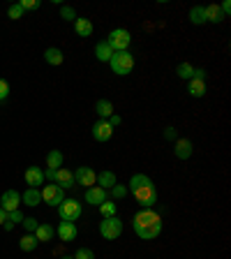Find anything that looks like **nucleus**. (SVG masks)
<instances>
[{
	"instance_id": "nucleus-1",
	"label": "nucleus",
	"mask_w": 231,
	"mask_h": 259,
	"mask_svg": "<svg viewBox=\"0 0 231 259\" xmlns=\"http://www.w3.org/2000/svg\"><path fill=\"white\" fill-rule=\"evenodd\" d=\"M132 229H134V234L139 238H144V241H153V238H157L162 234V218L157 215L153 208H144L134 215V220H132Z\"/></svg>"
},
{
	"instance_id": "nucleus-2",
	"label": "nucleus",
	"mask_w": 231,
	"mask_h": 259,
	"mask_svg": "<svg viewBox=\"0 0 231 259\" xmlns=\"http://www.w3.org/2000/svg\"><path fill=\"white\" fill-rule=\"evenodd\" d=\"M109 65H111L113 74L125 76L132 72V67H134V56L129 54V51H116V54L111 56V60H109Z\"/></svg>"
},
{
	"instance_id": "nucleus-3",
	"label": "nucleus",
	"mask_w": 231,
	"mask_h": 259,
	"mask_svg": "<svg viewBox=\"0 0 231 259\" xmlns=\"http://www.w3.org/2000/svg\"><path fill=\"white\" fill-rule=\"evenodd\" d=\"M100 234H102L107 241H116V238L123 234V220L118 215H111V218H104L100 222Z\"/></svg>"
},
{
	"instance_id": "nucleus-4",
	"label": "nucleus",
	"mask_w": 231,
	"mask_h": 259,
	"mask_svg": "<svg viewBox=\"0 0 231 259\" xmlns=\"http://www.w3.org/2000/svg\"><path fill=\"white\" fill-rule=\"evenodd\" d=\"M129 42H132V35L125 28H116V30L109 32V37H107V44L113 51H127Z\"/></svg>"
},
{
	"instance_id": "nucleus-5",
	"label": "nucleus",
	"mask_w": 231,
	"mask_h": 259,
	"mask_svg": "<svg viewBox=\"0 0 231 259\" xmlns=\"http://www.w3.org/2000/svg\"><path fill=\"white\" fill-rule=\"evenodd\" d=\"M58 215L63 222H74L81 218V204L76 199H63L58 206Z\"/></svg>"
},
{
	"instance_id": "nucleus-6",
	"label": "nucleus",
	"mask_w": 231,
	"mask_h": 259,
	"mask_svg": "<svg viewBox=\"0 0 231 259\" xmlns=\"http://www.w3.org/2000/svg\"><path fill=\"white\" fill-rule=\"evenodd\" d=\"M134 199L139 201L144 208H153V206L157 204V188L155 185H144V188H139V190H134Z\"/></svg>"
},
{
	"instance_id": "nucleus-7",
	"label": "nucleus",
	"mask_w": 231,
	"mask_h": 259,
	"mask_svg": "<svg viewBox=\"0 0 231 259\" xmlns=\"http://www.w3.org/2000/svg\"><path fill=\"white\" fill-rule=\"evenodd\" d=\"M39 192H42V201L49 206H60V201L65 199V190L58 188L56 183L44 185V190H39Z\"/></svg>"
},
{
	"instance_id": "nucleus-8",
	"label": "nucleus",
	"mask_w": 231,
	"mask_h": 259,
	"mask_svg": "<svg viewBox=\"0 0 231 259\" xmlns=\"http://www.w3.org/2000/svg\"><path fill=\"white\" fill-rule=\"evenodd\" d=\"M19 206H21V194L16 192V190H7V192H3V197H0V208L5 210V213L19 210Z\"/></svg>"
},
{
	"instance_id": "nucleus-9",
	"label": "nucleus",
	"mask_w": 231,
	"mask_h": 259,
	"mask_svg": "<svg viewBox=\"0 0 231 259\" xmlns=\"http://www.w3.org/2000/svg\"><path fill=\"white\" fill-rule=\"evenodd\" d=\"M90 132H93V139H95V141H102V144L113 137V127L107 123V120H97V123L93 125Z\"/></svg>"
},
{
	"instance_id": "nucleus-10",
	"label": "nucleus",
	"mask_w": 231,
	"mask_h": 259,
	"mask_svg": "<svg viewBox=\"0 0 231 259\" xmlns=\"http://www.w3.org/2000/svg\"><path fill=\"white\" fill-rule=\"evenodd\" d=\"M74 181L79 185H86V188H93V185L97 183V174L93 171L90 167H79L74 171Z\"/></svg>"
},
{
	"instance_id": "nucleus-11",
	"label": "nucleus",
	"mask_w": 231,
	"mask_h": 259,
	"mask_svg": "<svg viewBox=\"0 0 231 259\" xmlns=\"http://www.w3.org/2000/svg\"><path fill=\"white\" fill-rule=\"evenodd\" d=\"M56 234H58V238L63 243H72L76 236H79V229H76L74 222H60L58 229H56Z\"/></svg>"
},
{
	"instance_id": "nucleus-12",
	"label": "nucleus",
	"mask_w": 231,
	"mask_h": 259,
	"mask_svg": "<svg viewBox=\"0 0 231 259\" xmlns=\"http://www.w3.org/2000/svg\"><path fill=\"white\" fill-rule=\"evenodd\" d=\"M54 183L58 185V188H63V190L72 188V185L76 183V181H74V171H70V169H65V167L56 169V178H54Z\"/></svg>"
},
{
	"instance_id": "nucleus-13",
	"label": "nucleus",
	"mask_w": 231,
	"mask_h": 259,
	"mask_svg": "<svg viewBox=\"0 0 231 259\" xmlns=\"http://www.w3.org/2000/svg\"><path fill=\"white\" fill-rule=\"evenodd\" d=\"M107 201V190L97 188V185H93V188H86V204L88 206H100Z\"/></svg>"
},
{
	"instance_id": "nucleus-14",
	"label": "nucleus",
	"mask_w": 231,
	"mask_h": 259,
	"mask_svg": "<svg viewBox=\"0 0 231 259\" xmlns=\"http://www.w3.org/2000/svg\"><path fill=\"white\" fill-rule=\"evenodd\" d=\"M194 153V146L190 139H176V148H173V155L178 157V160H190Z\"/></svg>"
},
{
	"instance_id": "nucleus-15",
	"label": "nucleus",
	"mask_w": 231,
	"mask_h": 259,
	"mask_svg": "<svg viewBox=\"0 0 231 259\" xmlns=\"http://www.w3.org/2000/svg\"><path fill=\"white\" fill-rule=\"evenodd\" d=\"M21 204L23 206H30V208L39 206V204H42V192H39L37 188H28L26 192L21 194Z\"/></svg>"
},
{
	"instance_id": "nucleus-16",
	"label": "nucleus",
	"mask_w": 231,
	"mask_h": 259,
	"mask_svg": "<svg viewBox=\"0 0 231 259\" xmlns=\"http://www.w3.org/2000/svg\"><path fill=\"white\" fill-rule=\"evenodd\" d=\"M26 183L30 188H37V185L44 183V171L39 167H28L26 169Z\"/></svg>"
},
{
	"instance_id": "nucleus-17",
	"label": "nucleus",
	"mask_w": 231,
	"mask_h": 259,
	"mask_svg": "<svg viewBox=\"0 0 231 259\" xmlns=\"http://www.w3.org/2000/svg\"><path fill=\"white\" fill-rule=\"evenodd\" d=\"M113 54H116V51H113V49L107 44V39H104V42H97V47H95V58L100 60V63H109Z\"/></svg>"
},
{
	"instance_id": "nucleus-18",
	"label": "nucleus",
	"mask_w": 231,
	"mask_h": 259,
	"mask_svg": "<svg viewBox=\"0 0 231 259\" xmlns=\"http://www.w3.org/2000/svg\"><path fill=\"white\" fill-rule=\"evenodd\" d=\"M116 183H118V181H116V174L113 171H100L97 174V188L111 190Z\"/></svg>"
},
{
	"instance_id": "nucleus-19",
	"label": "nucleus",
	"mask_w": 231,
	"mask_h": 259,
	"mask_svg": "<svg viewBox=\"0 0 231 259\" xmlns=\"http://www.w3.org/2000/svg\"><path fill=\"white\" fill-rule=\"evenodd\" d=\"M54 236H56V229H54V227H51V225H42V222H39V227L35 229V238H37L39 243H49Z\"/></svg>"
},
{
	"instance_id": "nucleus-20",
	"label": "nucleus",
	"mask_w": 231,
	"mask_h": 259,
	"mask_svg": "<svg viewBox=\"0 0 231 259\" xmlns=\"http://www.w3.org/2000/svg\"><path fill=\"white\" fill-rule=\"evenodd\" d=\"M74 30L79 37H90L93 35V23L90 19H76L74 21Z\"/></svg>"
},
{
	"instance_id": "nucleus-21",
	"label": "nucleus",
	"mask_w": 231,
	"mask_h": 259,
	"mask_svg": "<svg viewBox=\"0 0 231 259\" xmlns=\"http://www.w3.org/2000/svg\"><path fill=\"white\" fill-rule=\"evenodd\" d=\"M44 60H47L49 65H63L65 56H63V51H60V49L51 47V49H47V51H44Z\"/></svg>"
},
{
	"instance_id": "nucleus-22",
	"label": "nucleus",
	"mask_w": 231,
	"mask_h": 259,
	"mask_svg": "<svg viewBox=\"0 0 231 259\" xmlns=\"http://www.w3.org/2000/svg\"><path fill=\"white\" fill-rule=\"evenodd\" d=\"M95 111H97V116H100V120H107L113 113V104L109 102V100H97Z\"/></svg>"
},
{
	"instance_id": "nucleus-23",
	"label": "nucleus",
	"mask_w": 231,
	"mask_h": 259,
	"mask_svg": "<svg viewBox=\"0 0 231 259\" xmlns=\"http://www.w3.org/2000/svg\"><path fill=\"white\" fill-rule=\"evenodd\" d=\"M23 222V213L21 210H12V213H7V220H5V225H3V229L5 232H12L16 225H21Z\"/></svg>"
},
{
	"instance_id": "nucleus-24",
	"label": "nucleus",
	"mask_w": 231,
	"mask_h": 259,
	"mask_svg": "<svg viewBox=\"0 0 231 259\" xmlns=\"http://www.w3.org/2000/svg\"><path fill=\"white\" fill-rule=\"evenodd\" d=\"M222 19H224V14H222L220 5H208L206 7V23H220Z\"/></svg>"
},
{
	"instance_id": "nucleus-25",
	"label": "nucleus",
	"mask_w": 231,
	"mask_h": 259,
	"mask_svg": "<svg viewBox=\"0 0 231 259\" xmlns=\"http://www.w3.org/2000/svg\"><path fill=\"white\" fill-rule=\"evenodd\" d=\"M190 21H192L194 26H204L206 23V7H201V5L192 7V10H190Z\"/></svg>"
},
{
	"instance_id": "nucleus-26",
	"label": "nucleus",
	"mask_w": 231,
	"mask_h": 259,
	"mask_svg": "<svg viewBox=\"0 0 231 259\" xmlns=\"http://www.w3.org/2000/svg\"><path fill=\"white\" fill-rule=\"evenodd\" d=\"M188 93L192 97H204L206 95V83H204V81H199V79H190Z\"/></svg>"
},
{
	"instance_id": "nucleus-27",
	"label": "nucleus",
	"mask_w": 231,
	"mask_h": 259,
	"mask_svg": "<svg viewBox=\"0 0 231 259\" xmlns=\"http://www.w3.org/2000/svg\"><path fill=\"white\" fill-rule=\"evenodd\" d=\"M37 245H39V241L35 238V234H26V236L19 241V248H21L23 252H32V250L37 248Z\"/></svg>"
},
{
	"instance_id": "nucleus-28",
	"label": "nucleus",
	"mask_w": 231,
	"mask_h": 259,
	"mask_svg": "<svg viewBox=\"0 0 231 259\" xmlns=\"http://www.w3.org/2000/svg\"><path fill=\"white\" fill-rule=\"evenodd\" d=\"M60 167H63V153L60 151H49L47 169H60Z\"/></svg>"
},
{
	"instance_id": "nucleus-29",
	"label": "nucleus",
	"mask_w": 231,
	"mask_h": 259,
	"mask_svg": "<svg viewBox=\"0 0 231 259\" xmlns=\"http://www.w3.org/2000/svg\"><path fill=\"white\" fill-rule=\"evenodd\" d=\"M97 208H100V213H102L104 218H111V215H116V213H118V206L113 204V201H104V204H100L97 206Z\"/></svg>"
},
{
	"instance_id": "nucleus-30",
	"label": "nucleus",
	"mask_w": 231,
	"mask_h": 259,
	"mask_svg": "<svg viewBox=\"0 0 231 259\" xmlns=\"http://www.w3.org/2000/svg\"><path fill=\"white\" fill-rule=\"evenodd\" d=\"M176 72H178V76H180V79H192V76H194V67L190 63H180Z\"/></svg>"
},
{
	"instance_id": "nucleus-31",
	"label": "nucleus",
	"mask_w": 231,
	"mask_h": 259,
	"mask_svg": "<svg viewBox=\"0 0 231 259\" xmlns=\"http://www.w3.org/2000/svg\"><path fill=\"white\" fill-rule=\"evenodd\" d=\"M125 194H127V185H118V183H116L111 188V197H113V199H123Z\"/></svg>"
},
{
	"instance_id": "nucleus-32",
	"label": "nucleus",
	"mask_w": 231,
	"mask_h": 259,
	"mask_svg": "<svg viewBox=\"0 0 231 259\" xmlns=\"http://www.w3.org/2000/svg\"><path fill=\"white\" fill-rule=\"evenodd\" d=\"M23 227H26V232L28 234H35V229H37L39 227V222L35 220V218H23V222H21Z\"/></svg>"
},
{
	"instance_id": "nucleus-33",
	"label": "nucleus",
	"mask_w": 231,
	"mask_h": 259,
	"mask_svg": "<svg viewBox=\"0 0 231 259\" xmlns=\"http://www.w3.org/2000/svg\"><path fill=\"white\" fill-rule=\"evenodd\" d=\"M60 16H63L65 21H76V12L72 10V7H67V5L60 7Z\"/></svg>"
},
{
	"instance_id": "nucleus-34",
	"label": "nucleus",
	"mask_w": 231,
	"mask_h": 259,
	"mask_svg": "<svg viewBox=\"0 0 231 259\" xmlns=\"http://www.w3.org/2000/svg\"><path fill=\"white\" fill-rule=\"evenodd\" d=\"M7 14H10V19H14V21H16V19H21V16H23V7L19 5V3H16V5H10Z\"/></svg>"
},
{
	"instance_id": "nucleus-35",
	"label": "nucleus",
	"mask_w": 231,
	"mask_h": 259,
	"mask_svg": "<svg viewBox=\"0 0 231 259\" xmlns=\"http://www.w3.org/2000/svg\"><path fill=\"white\" fill-rule=\"evenodd\" d=\"M19 5L23 7V12L26 10H39V7H42V0H21Z\"/></svg>"
},
{
	"instance_id": "nucleus-36",
	"label": "nucleus",
	"mask_w": 231,
	"mask_h": 259,
	"mask_svg": "<svg viewBox=\"0 0 231 259\" xmlns=\"http://www.w3.org/2000/svg\"><path fill=\"white\" fill-rule=\"evenodd\" d=\"M74 259H95V252H93V250H88V248H79L74 252Z\"/></svg>"
},
{
	"instance_id": "nucleus-37",
	"label": "nucleus",
	"mask_w": 231,
	"mask_h": 259,
	"mask_svg": "<svg viewBox=\"0 0 231 259\" xmlns=\"http://www.w3.org/2000/svg\"><path fill=\"white\" fill-rule=\"evenodd\" d=\"M10 83H7L5 79H0V102H5L7 97H10Z\"/></svg>"
},
{
	"instance_id": "nucleus-38",
	"label": "nucleus",
	"mask_w": 231,
	"mask_h": 259,
	"mask_svg": "<svg viewBox=\"0 0 231 259\" xmlns=\"http://www.w3.org/2000/svg\"><path fill=\"white\" fill-rule=\"evenodd\" d=\"M176 127L173 125H169V127H164V139H169V141H176Z\"/></svg>"
},
{
	"instance_id": "nucleus-39",
	"label": "nucleus",
	"mask_w": 231,
	"mask_h": 259,
	"mask_svg": "<svg viewBox=\"0 0 231 259\" xmlns=\"http://www.w3.org/2000/svg\"><path fill=\"white\" fill-rule=\"evenodd\" d=\"M107 123L111 125V127H118V125L123 123V118H120V116H116V113H111V116L107 118Z\"/></svg>"
},
{
	"instance_id": "nucleus-40",
	"label": "nucleus",
	"mask_w": 231,
	"mask_h": 259,
	"mask_svg": "<svg viewBox=\"0 0 231 259\" xmlns=\"http://www.w3.org/2000/svg\"><path fill=\"white\" fill-rule=\"evenodd\" d=\"M220 10H222V14H229V12H231V3H229V0H224V3H222V5H220Z\"/></svg>"
},
{
	"instance_id": "nucleus-41",
	"label": "nucleus",
	"mask_w": 231,
	"mask_h": 259,
	"mask_svg": "<svg viewBox=\"0 0 231 259\" xmlns=\"http://www.w3.org/2000/svg\"><path fill=\"white\" fill-rule=\"evenodd\" d=\"M44 178H49V181L54 183V178H56V169H47V171H44Z\"/></svg>"
},
{
	"instance_id": "nucleus-42",
	"label": "nucleus",
	"mask_w": 231,
	"mask_h": 259,
	"mask_svg": "<svg viewBox=\"0 0 231 259\" xmlns=\"http://www.w3.org/2000/svg\"><path fill=\"white\" fill-rule=\"evenodd\" d=\"M5 220H7V213H5V210H3V208H0V227L5 225Z\"/></svg>"
},
{
	"instance_id": "nucleus-43",
	"label": "nucleus",
	"mask_w": 231,
	"mask_h": 259,
	"mask_svg": "<svg viewBox=\"0 0 231 259\" xmlns=\"http://www.w3.org/2000/svg\"><path fill=\"white\" fill-rule=\"evenodd\" d=\"M60 259H74V254H65V257H60Z\"/></svg>"
}]
</instances>
